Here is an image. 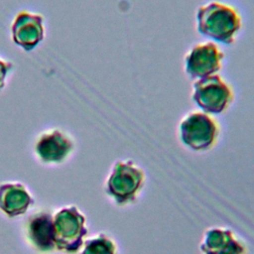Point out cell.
<instances>
[{"label":"cell","instance_id":"cell-1","mask_svg":"<svg viewBox=\"0 0 254 254\" xmlns=\"http://www.w3.org/2000/svg\"><path fill=\"white\" fill-rule=\"evenodd\" d=\"M197 32L216 44H233L242 28V17L232 5L210 1L200 5L195 13Z\"/></svg>","mask_w":254,"mask_h":254},{"label":"cell","instance_id":"cell-11","mask_svg":"<svg viewBox=\"0 0 254 254\" xmlns=\"http://www.w3.org/2000/svg\"><path fill=\"white\" fill-rule=\"evenodd\" d=\"M27 239L30 244L42 252H49L54 249V229L53 214L41 211L32 215L26 226Z\"/></svg>","mask_w":254,"mask_h":254},{"label":"cell","instance_id":"cell-6","mask_svg":"<svg viewBox=\"0 0 254 254\" xmlns=\"http://www.w3.org/2000/svg\"><path fill=\"white\" fill-rule=\"evenodd\" d=\"M224 61V54L212 41L193 45L184 58V69L192 80L218 74Z\"/></svg>","mask_w":254,"mask_h":254},{"label":"cell","instance_id":"cell-2","mask_svg":"<svg viewBox=\"0 0 254 254\" xmlns=\"http://www.w3.org/2000/svg\"><path fill=\"white\" fill-rule=\"evenodd\" d=\"M145 170L132 159H120L113 163L104 183V191L117 206L136 203L146 186Z\"/></svg>","mask_w":254,"mask_h":254},{"label":"cell","instance_id":"cell-3","mask_svg":"<svg viewBox=\"0 0 254 254\" xmlns=\"http://www.w3.org/2000/svg\"><path fill=\"white\" fill-rule=\"evenodd\" d=\"M221 127L216 118L201 110L184 115L178 125V136L182 145L190 151L204 153L218 143Z\"/></svg>","mask_w":254,"mask_h":254},{"label":"cell","instance_id":"cell-10","mask_svg":"<svg viewBox=\"0 0 254 254\" xmlns=\"http://www.w3.org/2000/svg\"><path fill=\"white\" fill-rule=\"evenodd\" d=\"M34 203L27 188L19 182L0 184V209L9 217L25 213Z\"/></svg>","mask_w":254,"mask_h":254},{"label":"cell","instance_id":"cell-12","mask_svg":"<svg viewBox=\"0 0 254 254\" xmlns=\"http://www.w3.org/2000/svg\"><path fill=\"white\" fill-rule=\"evenodd\" d=\"M81 247L80 254H119L117 242L104 232L85 239Z\"/></svg>","mask_w":254,"mask_h":254},{"label":"cell","instance_id":"cell-8","mask_svg":"<svg viewBox=\"0 0 254 254\" xmlns=\"http://www.w3.org/2000/svg\"><path fill=\"white\" fill-rule=\"evenodd\" d=\"M200 254H248L246 242L231 228L211 226L204 230Z\"/></svg>","mask_w":254,"mask_h":254},{"label":"cell","instance_id":"cell-7","mask_svg":"<svg viewBox=\"0 0 254 254\" xmlns=\"http://www.w3.org/2000/svg\"><path fill=\"white\" fill-rule=\"evenodd\" d=\"M73 138L64 131L52 128L42 132L35 143V154L45 164H61L74 151Z\"/></svg>","mask_w":254,"mask_h":254},{"label":"cell","instance_id":"cell-5","mask_svg":"<svg viewBox=\"0 0 254 254\" xmlns=\"http://www.w3.org/2000/svg\"><path fill=\"white\" fill-rule=\"evenodd\" d=\"M234 98L232 86L219 74L193 80L191 100L205 113L213 116L224 113L231 106Z\"/></svg>","mask_w":254,"mask_h":254},{"label":"cell","instance_id":"cell-9","mask_svg":"<svg viewBox=\"0 0 254 254\" xmlns=\"http://www.w3.org/2000/svg\"><path fill=\"white\" fill-rule=\"evenodd\" d=\"M13 42L22 50L31 52L44 40V17L41 14L21 11L14 18L11 26Z\"/></svg>","mask_w":254,"mask_h":254},{"label":"cell","instance_id":"cell-13","mask_svg":"<svg viewBox=\"0 0 254 254\" xmlns=\"http://www.w3.org/2000/svg\"><path fill=\"white\" fill-rule=\"evenodd\" d=\"M12 69L13 64L0 57V91L4 88L6 77L12 71Z\"/></svg>","mask_w":254,"mask_h":254},{"label":"cell","instance_id":"cell-4","mask_svg":"<svg viewBox=\"0 0 254 254\" xmlns=\"http://www.w3.org/2000/svg\"><path fill=\"white\" fill-rule=\"evenodd\" d=\"M54 243L58 250L78 251L87 235L86 218L76 205H67L53 214Z\"/></svg>","mask_w":254,"mask_h":254}]
</instances>
